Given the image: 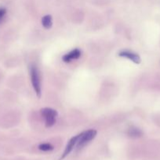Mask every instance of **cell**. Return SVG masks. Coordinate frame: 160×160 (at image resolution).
I'll use <instances>...</instances> for the list:
<instances>
[{
	"label": "cell",
	"mask_w": 160,
	"mask_h": 160,
	"mask_svg": "<svg viewBox=\"0 0 160 160\" xmlns=\"http://www.w3.org/2000/svg\"><path fill=\"white\" fill-rule=\"evenodd\" d=\"M29 73L31 77V81L32 87L34 88L35 94L39 98L41 97L42 94V87H41V78L38 67L35 64H31L29 67Z\"/></svg>",
	"instance_id": "cell-1"
},
{
	"label": "cell",
	"mask_w": 160,
	"mask_h": 160,
	"mask_svg": "<svg viewBox=\"0 0 160 160\" xmlns=\"http://www.w3.org/2000/svg\"><path fill=\"white\" fill-rule=\"evenodd\" d=\"M96 135H97V131L93 129L88 130V131L81 133L79 136V138L78 140V142L76 144L77 148L78 149L83 148V147L88 145L96 137Z\"/></svg>",
	"instance_id": "cell-2"
},
{
	"label": "cell",
	"mask_w": 160,
	"mask_h": 160,
	"mask_svg": "<svg viewBox=\"0 0 160 160\" xmlns=\"http://www.w3.org/2000/svg\"><path fill=\"white\" fill-rule=\"evenodd\" d=\"M41 114L45 120L46 128H51L54 125L56 122V117L57 116L56 110L51 108H43L41 109Z\"/></svg>",
	"instance_id": "cell-3"
},
{
	"label": "cell",
	"mask_w": 160,
	"mask_h": 160,
	"mask_svg": "<svg viewBox=\"0 0 160 160\" xmlns=\"http://www.w3.org/2000/svg\"><path fill=\"white\" fill-rule=\"evenodd\" d=\"M79 136H80V134H78V135H76V136H74V137H72V138L70 139V141L67 142V145H66L65 149H64V152H63V155L61 156V159H64V158H65L66 156H67V155L70 154L71 152L73 150L74 147L76 145L77 142H78V138H79Z\"/></svg>",
	"instance_id": "cell-4"
},
{
	"label": "cell",
	"mask_w": 160,
	"mask_h": 160,
	"mask_svg": "<svg viewBox=\"0 0 160 160\" xmlns=\"http://www.w3.org/2000/svg\"><path fill=\"white\" fill-rule=\"evenodd\" d=\"M119 56H121V57H125L126 59H130L132 62H133L134 63H140L141 62V58H140L139 55H137L136 53L133 52L127 51V50H125V51H121L119 53Z\"/></svg>",
	"instance_id": "cell-5"
},
{
	"label": "cell",
	"mask_w": 160,
	"mask_h": 160,
	"mask_svg": "<svg viewBox=\"0 0 160 160\" xmlns=\"http://www.w3.org/2000/svg\"><path fill=\"white\" fill-rule=\"evenodd\" d=\"M81 56V51L78 48H75V49L72 50L70 52L67 53L64 55L62 57V59L64 62H72L73 59H77L80 57Z\"/></svg>",
	"instance_id": "cell-6"
},
{
	"label": "cell",
	"mask_w": 160,
	"mask_h": 160,
	"mask_svg": "<svg viewBox=\"0 0 160 160\" xmlns=\"http://www.w3.org/2000/svg\"><path fill=\"white\" fill-rule=\"evenodd\" d=\"M127 134L130 136V138H140L141 135H142V131H141L138 128H130V129L127 131Z\"/></svg>",
	"instance_id": "cell-7"
},
{
	"label": "cell",
	"mask_w": 160,
	"mask_h": 160,
	"mask_svg": "<svg viewBox=\"0 0 160 160\" xmlns=\"http://www.w3.org/2000/svg\"><path fill=\"white\" fill-rule=\"evenodd\" d=\"M42 26L45 29H50L53 25V21H52V17L50 15H45L42 17Z\"/></svg>",
	"instance_id": "cell-8"
},
{
	"label": "cell",
	"mask_w": 160,
	"mask_h": 160,
	"mask_svg": "<svg viewBox=\"0 0 160 160\" xmlns=\"http://www.w3.org/2000/svg\"><path fill=\"white\" fill-rule=\"evenodd\" d=\"M39 149L43 152H50L53 149V146L51 145V144L43 143L39 145Z\"/></svg>",
	"instance_id": "cell-9"
},
{
	"label": "cell",
	"mask_w": 160,
	"mask_h": 160,
	"mask_svg": "<svg viewBox=\"0 0 160 160\" xmlns=\"http://www.w3.org/2000/svg\"><path fill=\"white\" fill-rule=\"evenodd\" d=\"M6 9L3 7L0 8V23L4 20L5 17H6Z\"/></svg>",
	"instance_id": "cell-10"
}]
</instances>
